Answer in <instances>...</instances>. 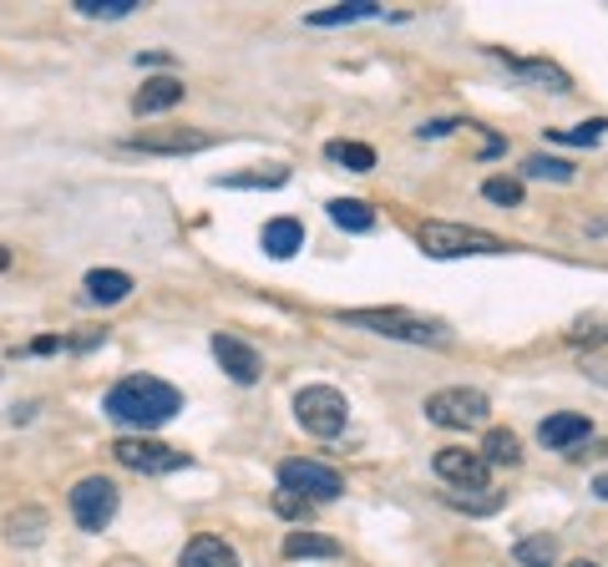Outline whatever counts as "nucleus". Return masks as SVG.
I'll list each match as a JSON object with an SVG mask.
<instances>
[{
    "instance_id": "obj_1",
    "label": "nucleus",
    "mask_w": 608,
    "mask_h": 567,
    "mask_svg": "<svg viewBox=\"0 0 608 567\" xmlns=\"http://www.w3.org/2000/svg\"><path fill=\"white\" fill-rule=\"evenodd\" d=\"M178 410H183V396L168 381H158V375H127V381H117L106 390V416L133 426V431H158Z\"/></svg>"
},
{
    "instance_id": "obj_2",
    "label": "nucleus",
    "mask_w": 608,
    "mask_h": 567,
    "mask_svg": "<svg viewBox=\"0 0 608 567\" xmlns=\"http://www.w3.org/2000/svg\"><path fill=\"white\" fill-rule=\"evenodd\" d=\"M345 325L356 330H371V334H385V340H410V344H451V330L441 319H421L410 309H350L340 315Z\"/></svg>"
},
{
    "instance_id": "obj_3",
    "label": "nucleus",
    "mask_w": 608,
    "mask_h": 567,
    "mask_svg": "<svg viewBox=\"0 0 608 567\" xmlns=\"http://www.w3.org/2000/svg\"><path fill=\"white\" fill-rule=\"evenodd\" d=\"M416 243L431 259H466V253H507V238L487 234V228H466V224H421Z\"/></svg>"
},
{
    "instance_id": "obj_4",
    "label": "nucleus",
    "mask_w": 608,
    "mask_h": 567,
    "mask_svg": "<svg viewBox=\"0 0 608 567\" xmlns=\"http://www.w3.org/2000/svg\"><path fill=\"white\" fill-rule=\"evenodd\" d=\"M294 421H300L309 435H319V441H330V435L345 431L350 406H345V396L335 385H304L300 396H294Z\"/></svg>"
},
{
    "instance_id": "obj_5",
    "label": "nucleus",
    "mask_w": 608,
    "mask_h": 567,
    "mask_svg": "<svg viewBox=\"0 0 608 567\" xmlns=\"http://www.w3.org/2000/svg\"><path fill=\"white\" fill-rule=\"evenodd\" d=\"M112 456H117L127 472H143V476H168V472L193 466L188 451L162 446V441H153V435H122V441H112Z\"/></svg>"
},
{
    "instance_id": "obj_6",
    "label": "nucleus",
    "mask_w": 608,
    "mask_h": 567,
    "mask_svg": "<svg viewBox=\"0 0 608 567\" xmlns=\"http://www.w3.org/2000/svg\"><path fill=\"white\" fill-rule=\"evenodd\" d=\"M487 396L482 390H466V385H451L426 400V421L441 426V431H472V426H487Z\"/></svg>"
},
{
    "instance_id": "obj_7",
    "label": "nucleus",
    "mask_w": 608,
    "mask_h": 567,
    "mask_svg": "<svg viewBox=\"0 0 608 567\" xmlns=\"http://www.w3.org/2000/svg\"><path fill=\"white\" fill-rule=\"evenodd\" d=\"M117 481H106V476H81L77 487H71V517H77L81 532H102L112 517H117Z\"/></svg>"
},
{
    "instance_id": "obj_8",
    "label": "nucleus",
    "mask_w": 608,
    "mask_h": 567,
    "mask_svg": "<svg viewBox=\"0 0 608 567\" xmlns=\"http://www.w3.org/2000/svg\"><path fill=\"white\" fill-rule=\"evenodd\" d=\"M279 487L304 497V501H335L345 491V476L335 472V466H319V462H284L279 466Z\"/></svg>"
},
{
    "instance_id": "obj_9",
    "label": "nucleus",
    "mask_w": 608,
    "mask_h": 567,
    "mask_svg": "<svg viewBox=\"0 0 608 567\" xmlns=\"http://www.w3.org/2000/svg\"><path fill=\"white\" fill-rule=\"evenodd\" d=\"M487 456L482 451H462V446H447L437 451V476L441 481H451L457 491H482L487 487Z\"/></svg>"
},
{
    "instance_id": "obj_10",
    "label": "nucleus",
    "mask_w": 608,
    "mask_h": 567,
    "mask_svg": "<svg viewBox=\"0 0 608 567\" xmlns=\"http://www.w3.org/2000/svg\"><path fill=\"white\" fill-rule=\"evenodd\" d=\"M127 147H143V152H203V147H213V137L199 133V127H162V133L127 137Z\"/></svg>"
},
{
    "instance_id": "obj_11",
    "label": "nucleus",
    "mask_w": 608,
    "mask_h": 567,
    "mask_svg": "<svg viewBox=\"0 0 608 567\" xmlns=\"http://www.w3.org/2000/svg\"><path fill=\"white\" fill-rule=\"evenodd\" d=\"M213 360L228 370V381H238V385H254L259 381V355H254L244 340H234V334H213Z\"/></svg>"
},
{
    "instance_id": "obj_12",
    "label": "nucleus",
    "mask_w": 608,
    "mask_h": 567,
    "mask_svg": "<svg viewBox=\"0 0 608 567\" xmlns=\"http://www.w3.org/2000/svg\"><path fill=\"white\" fill-rule=\"evenodd\" d=\"M538 435H542V446L548 451H573L578 441L594 435V421L578 416V410H558V416H548V421L538 426Z\"/></svg>"
},
{
    "instance_id": "obj_13",
    "label": "nucleus",
    "mask_w": 608,
    "mask_h": 567,
    "mask_svg": "<svg viewBox=\"0 0 608 567\" xmlns=\"http://www.w3.org/2000/svg\"><path fill=\"white\" fill-rule=\"evenodd\" d=\"M178 102H183V81H178V77H153V81L137 87L133 112H137V117H158V112H172Z\"/></svg>"
},
{
    "instance_id": "obj_14",
    "label": "nucleus",
    "mask_w": 608,
    "mask_h": 567,
    "mask_svg": "<svg viewBox=\"0 0 608 567\" xmlns=\"http://www.w3.org/2000/svg\"><path fill=\"white\" fill-rule=\"evenodd\" d=\"M178 567H238V553L224 537H209V532H203V537H193L183 547V563Z\"/></svg>"
},
{
    "instance_id": "obj_15",
    "label": "nucleus",
    "mask_w": 608,
    "mask_h": 567,
    "mask_svg": "<svg viewBox=\"0 0 608 567\" xmlns=\"http://www.w3.org/2000/svg\"><path fill=\"white\" fill-rule=\"evenodd\" d=\"M304 249V224L300 218H269L264 224V253L269 259H290Z\"/></svg>"
},
{
    "instance_id": "obj_16",
    "label": "nucleus",
    "mask_w": 608,
    "mask_h": 567,
    "mask_svg": "<svg viewBox=\"0 0 608 567\" xmlns=\"http://www.w3.org/2000/svg\"><path fill=\"white\" fill-rule=\"evenodd\" d=\"M133 294V279L122 274V269H92L87 274V299L92 304H122Z\"/></svg>"
},
{
    "instance_id": "obj_17",
    "label": "nucleus",
    "mask_w": 608,
    "mask_h": 567,
    "mask_svg": "<svg viewBox=\"0 0 608 567\" xmlns=\"http://www.w3.org/2000/svg\"><path fill=\"white\" fill-rule=\"evenodd\" d=\"M507 67H513L522 81L542 87V92H558V97H563V92L573 87V81H568V71H563V67H553V61H507Z\"/></svg>"
},
{
    "instance_id": "obj_18",
    "label": "nucleus",
    "mask_w": 608,
    "mask_h": 567,
    "mask_svg": "<svg viewBox=\"0 0 608 567\" xmlns=\"http://www.w3.org/2000/svg\"><path fill=\"white\" fill-rule=\"evenodd\" d=\"M330 218L345 228V234H371V228H375V208H371V203H360V199H335Z\"/></svg>"
},
{
    "instance_id": "obj_19",
    "label": "nucleus",
    "mask_w": 608,
    "mask_h": 567,
    "mask_svg": "<svg viewBox=\"0 0 608 567\" xmlns=\"http://www.w3.org/2000/svg\"><path fill=\"white\" fill-rule=\"evenodd\" d=\"M482 456H487V466H517L522 462V441L513 431H503V426H492L487 441H482Z\"/></svg>"
},
{
    "instance_id": "obj_20",
    "label": "nucleus",
    "mask_w": 608,
    "mask_h": 567,
    "mask_svg": "<svg viewBox=\"0 0 608 567\" xmlns=\"http://www.w3.org/2000/svg\"><path fill=\"white\" fill-rule=\"evenodd\" d=\"M284 557H340V542L319 537V532H290L284 537Z\"/></svg>"
},
{
    "instance_id": "obj_21",
    "label": "nucleus",
    "mask_w": 608,
    "mask_h": 567,
    "mask_svg": "<svg viewBox=\"0 0 608 567\" xmlns=\"http://www.w3.org/2000/svg\"><path fill=\"white\" fill-rule=\"evenodd\" d=\"M513 557L522 567H553L558 563V537H548V532H538V537H522L513 547Z\"/></svg>"
},
{
    "instance_id": "obj_22",
    "label": "nucleus",
    "mask_w": 608,
    "mask_h": 567,
    "mask_svg": "<svg viewBox=\"0 0 608 567\" xmlns=\"http://www.w3.org/2000/svg\"><path fill=\"white\" fill-rule=\"evenodd\" d=\"M325 158L340 162L345 172H371L375 168V152H371V147H365V143H345V137L325 147Z\"/></svg>"
},
{
    "instance_id": "obj_23",
    "label": "nucleus",
    "mask_w": 608,
    "mask_h": 567,
    "mask_svg": "<svg viewBox=\"0 0 608 567\" xmlns=\"http://www.w3.org/2000/svg\"><path fill=\"white\" fill-rule=\"evenodd\" d=\"M360 15H381V5H375V0H345L335 11H315L309 26H345V21H360Z\"/></svg>"
},
{
    "instance_id": "obj_24",
    "label": "nucleus",
    "mask_w": 608,
    "mask_h": 567,
    "mask_svg": "<svg viewBox=\"0 0 608 567\" xmlns=\"http://www.w3.org/2000/svg\"><path fill=\"white\" fill-rule=\"evenodd\" d=\"M290 183V168H259V172H234V178H218V188H284Z\"/></svg>"
},
{
    "instance_id": "obj_25",
    "label": "nucleus",
    "mask_w": 608,
    "mask_h": 567,
    "mask_svg": "<svg viewBox=\"0 0 608 567\" xmlns=\"http://www.w3.org/2000/svg\"><path fill=\"white\" fill-rule=\"evenodd\" d=\"M81 15H102V21H122L137 11V0H71Z\"/></svg>"
},
{
    "instance_id": "obj_26",
    "label": "nucleus",
    "mask_w": 608,
    "mask_h": 567,
    "mask_svg": "<svg viewBox=\"0 0 608 567\" xmlns=\"http://www.w3.org/2000/svg\"><path fill=\"white\" fill-rule=\"evenodd\" d=\"M447 501L457 507V512H476V517H487L503 507V491H487V497H472V491H447Z\"/></svg>"
},
{
    "instance_id": "obj_27",
    "label": "nucleus",
    "mask_w": 608,
    "mask_h": 567,
    "mask_svg": "<svg viewBox=\"0 0 608 567\" xmlns=\"http://www.w3.org/2000/svg\"><path fill=\"white\" fill-rule=\"evenodd\" d=\"M41 532H46V512H36V507L11 517V542H41Z\"/></svg>"
},
{
    "instance_id": "obj_28",
    "label": "nucleus",
    "mask_w": 608,
    "mask_h": 567,
    "mask_svg": "<svg viewBox=\"0 0 608 567\" xmlns=\"http://www.w3.org/2000/svg\"><path fill=\"white\" fill-rule=\"evenodd\" d=\"M528 178H553V183H573V162L563 158H528Z\"/></svg>"
},
{
    "instance_id": "obj_29",
    "label": "nucleus",
    "mask_w": 608,
    "mask_h": 567,
    "mask_svg": "<svg viewBox=\"0 0 608 567\" xmlns=\"http://www.w3.org/2000/svg\"><path fill=\"white\" fill-rule=\"evenodd\" d=\"M482 193H487L492 203H503V208H517V203H522V183H517V178H487Z\"/></svg>"
},
{
    "instance_id": "obj_30",
    "label": "nucleus",
    "mask_w": 608,
    "mask_h": 567,
    "mask_svg": "<svg viewBox=\"0 0 608 567\" xmlns=\"http://www.w3.org/2000/svg\"><path fill=\"white\" fill-rule=\"evenodd\" d=\"M604 127H608V122L594 117V122H583V127H568V133H553V137H558V143H598Z\"/></svg>"
},
{
    "instance_id": "obj_31",
    "label": "nucleus",
    "mask_w": 608,
    "mask_h": 567,
    "mask_svg": "<svg viewBox=\"0 0 608 567\" xmlns=\"http://www.w3.org/2000/svg\"><path fill=\"white\" fill-rule=\"evenodd\" d=\"M274 512H279V517H304V512H309V501L279 487V497H274Z\"/></svg>"
},
{
    "instance_id": "obj_32",
    "label": "nucleus",
    "mask_w": 608,
    "mask_h": 567,
    "mask_svg": "<svg viewBox=\"0 0 608 567\" xmlns=\"http://www.w3.org/2000/svg\"><path fill=\"white\" fill-rule=\"evenodd\" d=\"M451 127H462V122H426V127H416L421 137H447Z\"/></svg>"
},
{
    "instance_id": "obj_33",
    "label": "nucleus",
    "mask_w": 608,
    "mask_h": 567,
    "mask_svg": "<svg viewBox=\"0 0 608 567\" xmlns=\"http://www.w3.org/2000/svg\"><path fill=\"white\" fill-rule=\"evenodd\" d=\"M31 350H36V355H52V350H61V340H56V334H46V340H36Z\"/></svg>"
},
{
    "instance_id": "obj_34",
    "label": "nucleus",
    "mask_w": 608,
    "mask_h": 567,
    "mask_svg": "<svg viewBox=\"0 0 608 567\" xmlns=\"http://www.w3.org/2000/svg\"><path fill=\"white\" fill-rule=\"evenodd\" d=\"M594 491H598V497L608 501V476H598V481H594Z\"/></svg>"
},
{
    "instance_id": "obj_35",
    "label": "nucleus",
    "mask_w": 608,
    "mask_h": 567,
    "mask_svg": "<svg viewBox=\"0 0 608 567\" xmlns=\"http://www.w3.org/2000/svg\"><path fill=\"white\" fill-rule=\"evenodd\" d=\"M5 269H11V253H5V249H0V274H5Z\"/></svg>"
},
{
    "instance_id": "obj_36",
    "label": "nucleus",
    "mask_w": 608,
    "mask_h": 567,
    "mask_svg": "<svg viewBox=\"0 0 608 567\" xmlns=\"http://www.w3.org/2000/svg\"><path fill=\"white\" fill-rule=\"evenodd\" d=\"M568 567H598V563H568Z\"/></svg>"
}]
</instances>
